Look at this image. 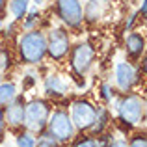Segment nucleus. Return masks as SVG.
Segmentation results:
<instances>
[{"instance_id": "nucleus-11", "label": "nucleus", "mask_w": 147, "mask_h": 147, "mask_svg": "<svg viewBox=\"0 0 147 147\" xmlns=\"http://www.w3.org/2000/svg\"><path fill=\"white\" fill-rule=\"evenodd\" d=\"M45 93L50 97H63L67 93V82L60 75H49L45 78Z\"/></svg>"}, {"instance_id": "nucleus-29", "label": "nucleus", "mask_w": 147, "mask_h": 147, "mask_svg": "<svg viewBox=\"0 0 147 147\" xmlns=\"http://www.w3.org/2000/svg\"><path fill=\"white\" fill-rule=\"evenodd\" d=\"M2 76H4V71L0 69V82H2Z\"/></svg>"}, {"instance_id": "nucleus-6", "label": "nucleus", "mask_w": 147, "mask_h": 147, "mask_svg": "<svg viewBox=\"0 0 147 147\" xmlns=\"http://www.w3.org/2000/svg\"><path fill=\"white\" fill-rule=\"evenodd\" d=\"M95 115H97V108L90 100L78 99L71 104V115L69 117H71L76 130H90L95 121Z\"/></svg>"}, {"instance_id": "nucleus-2", "label": "nucleus", "mask_w": 147, "mask_h": 147, "mask_svg": "<svg viewBox=\"0 0 147 147\" xmlns=\"http://www.w3.org/2000/svg\"><path fill=\"white\" fill-rule=\"evenodd\" d=\"M115 112L121 123L125 125H140L145 114V102L136 93H125L121 99L115 100Z\"/></svg>"}, {"instance_id": "nucleus-22", "label": "nucleus", "mask_w": 147, "mask_h": 147, "mask_svg": "<svg viewBox=\"0 0 147 147\" xmlns=\"http://www.w3.org/2000/svg\"><path fill=\"white\" fill-rule=\"evenodd\" d=\"M129 147H147L145 142V134H134L129 142Z\"/></svg>"}, {"instance_id": "nucleus-16", "label": "nucleus", "mask_w": 147, "mask_h": 147, "mask_svg": "<svg viewBox=\"0 0 147 147\" xmlns=\"http://www.w3.org/2000/svg\"><path fill=\"white\" fill-rule=\"evenodd\" d=\"M108 125V112L106 108H97V115H95V121L93 125H91V134L93 136H99V134H102V130L106 129Z\"/></svg>"}, {"instance_id": "nucleus-17", "label": "nucleus", "mask_w": 147, "mask_h": 147, "mask_svg": "<svg viewBox=\"0 0 147 147\" xmlns=\"http://www.w3.org/2000/svg\"><path fill=\"white\" fill-rule=\"evenodd\" d=\"M15 144H17V147H36V136L28 130L19 132L15 138Z\"/></svg>"}, {"instance_id": "nucleus-28", "label": "nucleus", "mask_w": 147, "mask_h": 147, "mask_svg": "<svg viewBox=\"0 0 147 147\" xmlns=\"http://www.w3.org/2000/svg\"><path fill=\"white\" fill-rule=\"evenodd\" d=\"M32 2H34V4H36V6H41V4H45V2H43V0H32Z\"/></svg>"}, {"instance_id": "nucleus-10", "label": "nucleus", "mask_w": 147, "mask_h": 147, "mask_svg": "<svg viewBox=\"0 0 147 147\" xmlns=\"http://www.w3.org/2000/svg\"><path fill=\"white\" fill-rule=\"evenodd\" d=\"M4 121H6V125L13 127V129L22 127V121H24V99L22 97L17 95L9 104H6V108H4Z\"/></svg>"}, {"instance_id": "nucleus-21", "label": "nucleus", "mask_w": 147, "mask_h": 147, "mask_svg": "<svg viewBox=\"0 0 147 147\" xmlns=\"http://www.w3.org/2000/svg\"><path fill=\"white\" fill-rule=\"evenodd\" d=\"M100 97L104 99V102H112V99H114V91H112V86L108 82L100 86Z\"/></svg>"}, {"instance_id": "nucleus-9", "label": "nucleus", "mask_w": 147, "mask_h": 147, "mask_svg": "<svg viewBox=\"0 0 147 147\" xmlns=\"http://www.w3.org/2000/svg\"><path fill=\"white\" fill-rule=\"evenodd\" d=\"M114 76H115V86H117L123 93L130 91L138 84V80H140L138 69L134 67L130 61H117V63H115V69H114Z\"/></svg>"}, {"instance_id": "nucleus-15", "label": "nucleus", "mask_w": 147, "mask_h": 147, "mask_svg": "<svg viewBox=\"0 0 147 147\" xmlns=\"http://www.w3.org/2000/svg\"><path fill=\"white\" fill-rule=\"evenodd\" d=\"M30 9V0H9V11L15 21H22Z\"/></svg>"}, {"instance_id": "nucleus-26", "label": "nucleus", "mask_w": 147, "mask_h": 147, "mask_svg": "<svg viewBox=\"0 0 147 147\" xmlns=\"http://www.w3.org/2000/svg\"><path fill=\"white\" fill-rule=\"evenodd\" d=\"M145 6H147V4H145V0H142V6H140V13H142V17L145 15Z\"/></svg>"}, {"instance_id": "nucleus-13", "label": "nucleus", "mask_w": 147, "mask_h": 147, "mask_svg": "<svg viewBox=\"0 0 147 147\" xmlns=\"http://www.w3.org/2000/svg\"><path fill=\"white\" fill-rule=\"evenodd\" d=\"M86 7H82V13H84V19L90 22H95L100 19L102 15V9H100V2L99 0H86Z\"/></svg>"}, {"instance_id": "nucleus-25", "label": "nucleus", "mask_w": 147, "mask_h": 147, "mask_svg": "<svg viewBox=\"0 0 147 147\" xmlns=\"http://www.w3.org/2000/svg\"><path fill=\"white\" fill-rule=\"evenodd\" d=\"M136 17H138V15H136V13H134V15H130V19H129V22H127V24H125V30H127V32H129V30H130V28H132V24H134V21H136Z\"/></svg>"}, {"instance_id": "nucleus-12", "label": "nucleus", "mask_w": 147, "mask_h": 147, "mask_svg": "<svg viewBox=\"0 0 147 147\" xmlns=\"http://www.w3.org/2000/svg\"><path fill=\"white\" fill-rule=\"evenodd\" d=\"M125 49H127V54L130 58H140L145 50V37L138 32L129 34L127 41H125Z\"/></svg>"}, {"instance_id": "nucleus-23", "label": "nucleus", "mask_w": 147, "mask_h": 147, "mask_svg": "<svg viewBox=\"0 0 147 147\" xmlns=\"http://www.w3.org/2000/svg\"><path fill=\"white\" fill-rule=\"evenodd\" d=\"M4 132H6V121H4V108L0 106V140L4 138Z\"/></svg>"}, {"instance_id": "nucleus-8", "label": "nucleus", "mask_w": 147, "mask_h": 147, "mask_svg": "<svg viewBox=\"0 0 147 147\" xmlns=\"http://www.w3.org/2000/svg\"><path fill=\"white\" fill-rule=\"evenodd\" d=\"M71 52V58H69V63H71V69L76 73L78 76H84L90 67L93 65V58H95V50L88 41H82V43L75 45V49L69 50Z\"/></svg>"}, {"instance_id": "nucleus-24", "label": "nucleus", "mask_w": 147, "mask_h": 147, "mask_svg": "<svg viewBox=\"0 0 147 147\" xmlns=\"http://www.w3.org/2000/svg\"><path fill=\"white\" fill-rule=\"evenodd\" d=\"M110 147H129V142L123 140V138H117V140H112Z\"/></svg>"}, {"instance_id": "nucleus-14", "label": "nucleus", "mask_w": 147, "mask_h": 147, "mask_svg": "<svg viewBox=\"0 0 147 147\" xmlns=\"http://www.w3.org/2000/svg\"><path fill=\"white\" fill-rule=\"evenodd\" d=\"M17 97V86L13 82H0V106H6Z\"/></svg>"}, {"instance_id": "nucleus-31", "label": "nucleus", "mask_w": 147, "mask_h": 147, "mask_svg": "<svg viewBox=\"0 0 147 147\" xmlns=\"http://www.w3.org/2000/svg\"><path fill=\"white\" fill-rule=\"evenodd\" d=\"M43 2H50V0H43Z\"/></svg>"}, {"instance_id": "nucleus-19", "label": "nucleus", "mask_w": 147, "mask_h": 147, "mask_svg": "<svg viewBox=\"0 0 147 147\" xmlns=\"http://www.w3.org/2000/svg\"><path fill=\"white\" fill-rule=\"evenodd\" d=\"M37 19H39V13H37L36 9H28V11H26V15H24V19H22V21H24V28L26 30H32V26L36 24Z\"/></svg>"}, {"instance_id": "nucleus-1", "label": "nucleus", "mask_w": 147, "mask_h": 147, "mask_svg": "<svg viewBox=\"0 0 147 147\" xmlns=\"http://www.w3.org/2000/svg\"><path fill=\"white\" fill-rule=\"evenodd\" d=\"M19 58L26 65H39L47 58V36L39 30H28L17 41Z\"/></svg>"}, {"instance_id": "nucleus-30", "label": "nucleus", "mask_w": 147, "mask_h": 147, "mask_svg": "<svg viewBox=\"0 0 147 147\" xmlns=\"http://www.w3.org/2000/svg\"><path fill=\"white\" fill-rule=\"evenodd\" d=\"M2 26H4V21H2V17H0V30H2Z\"/></svg>"}, {"instance_id": "nucleus-7", "label": "nucleus", "mask_w": 147, "mask_h": 147, "mask_svg": "<svg viewBox=\"0 0 147 147\" xmlns=\"http://www.w3.org/2000/svg\"><path fill=\"white\" fill-rule=\"evenodd\" d=\"M56 13L69 28H80L84 21L82 0H56Z\"/></svg>"}, {"instance_id": "nucleus-3", "label": "nucleus", "mask_w": 147, "mask_h": 147, "mask_svg": "<svg viewBox=\"0 0 147 147\" xmlns=\"http://www.w3.org/2000/svg\"><path fill=\"white\" fill-rule=\"evenodd\" d=\"M50 112L52 110H50L47 100H43V99L30 100L28 104H24V121H22V127L32 134L43 132L45 127H47Z\"/></svg>"}, {"instance_id": "nucleus-20", "label": "nucleus", "mask_w": 147, "mask_h": 147, "mask_svg": "<svg viewBox=\"0 0 147 147\" xmlns=\"http://www.w3.org/2000/svg\"><path fill=\"white\" fill-rule=\"evenodd\" d=\"M73 147H97V138L93 136H82L73 144Z\"/></svg>"}, {"instance_id": "nucleus-27", "label": "nucleus", "mask_w": 147, "mask_h": 147, "mask_svg": "<svg viewBox=\"0 0 147 147\" xmlns=\"http://www.w3.org/2000/svg\"><path fill=\"white\" fill-rule=\"evenodd\" d=\"M6 9V0H0V13Z\"/></svg>"}, {"instance_id": "nucleus-5", "label": "nucleus", "mask_w": 147, "mask_h": 147, "mask_svg": "<svg viewBox=\"0 0 147 147\" xmlns=\"http://www.w3.org/2000/svg\"><path fill=\"white\" fill-rule=\"evenodd\" d=\"M71 50V37L65 28H52L47 36V56L54 61H63Z\"/></svg>"}, {"instance_id": "nucleus-4", "label": "nucleus", "mask_w": 147, "mask_h": 147, "mask_svg": "<svg viewBox=\"0 0 147 147\" xmlns=\"http://www.w3.org/2000/svg\"><path fill=\"white\" fill-rule=\"evenodd\" d=\"M45 129H47V132L58 142V144H65V142L73 140V138H75V132H76L75 125H73L71 117H69V114L65 110L50 112Z\"/></svg>"}, {"instance_id": "nucleus-18", "label": "nucleus", "mask_w": 147, "mask_h": 147, "mask_svg": "<svg viewBox=\"0 0 147 147\" xmlns=\"http://www.w3.org/2000/svg\"><path fill=\"white\" fill-rule=\"evenodd\" d=\"M39 134L41 136H39V140H36V147H58V142L50 136L47 130H43Z\"/></svg>"}]
</instances>
